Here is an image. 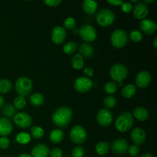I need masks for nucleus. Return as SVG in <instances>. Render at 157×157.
I'll return each instance as SVG.
<instances>
[{
	"label": "nucleus",
	"instance_id": "f257e3e1",
	"mask_svg": "<svg viewBox=\"0 0 157 157\" xmlns=\"http://www.w3.org/2000/svg\"><path fill=\"white\" fill-rule=\"evenodd\" d=\"M73 111L69 107H61L57 109L52 116L53 124L58 128H64L68 126L71 121Z\"/></svg>",
	"mask_w": 157,
	"mask_h": 157
},
{
	"label": "nucleus",
	"instance_id": "f03ea898",
	"mask_svg": "<svg viewBox=\"0 0 157 157\" xmlns=\"http://www.w3.org/2000/svg\"><path fill=\"white\" fill-rule=\"evenodd\" d=\"M133 117L131 113L128 111L122 112L118 115L115 121V127L118 131L124 133L133 127Z\"/></svg>",
	"mask_w": 157,
	"mask_h": 157
},
{
	"label": "nucleus",
	"instance_id": "7ed1b4c3",
	"mask_svg": "<svg viewBox=\"0 0 157 157\" xmlns=\"http://www.w3.org/2000/svg\"><path fill=\"white\" fill-rule=\"evenodd\" d=\"M128 35L124 29H116L110 36V42L115 48H122L128 43Z\"/></svg>",
	"mask_w": 157,
	"mask_h": 157
},
{
	"label": "nucleus",
	"instance_id": "20e7f679",
	"mask_svg": "<svg viewBox=\"0 0 157 157\" xmlns=\"http://www.w3.org/2000/svg\"><path fill=\"white\" fill-rule=\"evenodd\" d=\"M15 87L18 96L25 98L32 92V82L30 78L20 77L15 81Z\"/></svg>",
	"mask_w": 157,
	"mask_h": 157
},
{
	"label": "nucleus",
	"instance_id": "39448f33",
	"mask_svg": "<svg viewBox=\"0 0 157 157\" xmlns=\"http://www.w3.org/2000/svg\"><path fill=\"white\" fill-rule=\"evenodd\" d=\"M96 20L102 27H109L114 22L115 15L110 9H103L97 13Z\"/></svg>",
	"mask_w": 157,
	"mask_h": 157
},
{
	"label": "nucleus",
	"instance_id": "423d86ee",
	"mask_svg": "<svg viewBox=\"0 0 157 157\" xmlns=\"http://www.w3.org/2000/svg\"><path fill=\"white\" fill-rule=\"evenodd\" d=\"M110 78L117 82H123L128 76V69L124 64L118 63L112 66L110 71Z\"/></svg>",
	"mask_w": 157,
	"mask_h": 157
},
{
	"label": "nucleus",
	"instance_id": "0eeeda50",
	"mask_svg": "<svg viewBox=\"0 0 157 157\" xmlns=\"http://www.w3.org/2000/svg\"><path fill=\"white\" fill-rule=\"evenodd\" d=\"M70 139L75 144H82L87 140V132L81 125L75 126L70 132Z\"/></svg>",
	"mask_w": 157,
	"mask_h": 157
},
{
	"label": "nucleus",
	"instance_id": "6e6552de",
	"mask_svg": "<svg viewBox=\"0 0 157 157\" xmlns=\"http://www.w3.org/2000/svg\"><path fill=\"white\" fill-rule=\"evenodd\" d=\"M93 81L87 77H79L76 78L74 83L75 89L81 94L87 93L93 87Z\"/></svg>",
	"mask_w": 157,
	"mask_h": 157
},
{
	"label": "nucleus",
	"instance_id": "1a4fd4ad",
	"mask_svg": "<svg viewBox=\"0 0 157 157\" xmlns=\"http://www.w3.org/2000/svg\"><path fill=\"white\" fill-rule=\"evenodd\" d=\"M80 36L85 42H91L94 41L97 38L96 29L90 25H84L81 26V29L78 30Z\"/></svg>",
	"mask_w": 157,
	"mask_h": 157
},
{
	"label": "nucleus",
	"instance_id": "9d476101",
	"mask_svg": "<svg viewBox=\"0 0 157 157\" xmlns=\"http://www.w3.org/2000/svg\"><path fill=\"white\" fill-rule=\"evenodd\" d=\"M15 125L21 128H28L30 127L33 122V119L29 113L25 112H20L16 113L13 117Z\"/></svg>",
	"mask_w": 157,
	"mask_h": 157
},
{
	"label": "nucleus",
	"instance_id": "9b49d317",
	"mask_svg": "<svg viewBox=\"0 0 157 157\" xmlns=\"http://www.w3.org/2000/svg\"><path fill=\"white\" fill-rule=\"evenodd\" d=\"M97 121L101 127H108L113 122V114L107 109H101L97 114Z\"/></svg>",
	"mask_w": 157,
	"mask_h": 157
},
{
	"label": "nucleus",
	"instance_id": "f8f14e48",
	"mask_svg": "<svg viewBox=\"0 0 157 157\" xmlns=\"http://www.w3.org/2000/svg\"><path fill=\"white\" fill-rule=\"evenodd\" d=\"M128 148V143L123 138H118L112 143L111 150L117 155H124L127 153Z\"/></svg>",
	"mask_w": 157,
	"mask_h": 157
},
{
	"label": "nucleus",
	"instance_id": "ddd939ff",
	"mask_svg": "<svg viewBox=\"0 0 157 157\" xmlns=\"http://www.w3.org/2000/svg\"><path fill=\"white\" fill-rule=\"evenodd\" d=\"M149 12V8L144 2H137L133 9V15L136 19H144L147 16Z\"/></svg>",
	"mask_w": 157,
	"mask_h": 157
},
{
	"label": "nucleus",
	"instance_id": "4468645a",
	"mask_svg": "<svg viewBox=\"0 0 157 157\" xmlns=\"http://www.w3.org/2000/svg\"><path fill=\"white\" fill-rule=\"evenodd\" d=\"M65 29L62 26H56L52 29V40L56 44H60L64 41L66 38Z\"/></svg>",
	"mask_w": 157,
	"mask_h": 157
},
{
	"label": "nucleus",
	"instance_id": "2eb2a0df",
	"mask_svg": "<svg viewBox=\"0 0 157 157\" xmlns=\"http://www.w3.org/2000/svg\"><path fill=\"white\" fill-rule=\"evenodd\" d=\"M140 27L143 32L147 35H153L156 32L157 25L153 20L144 18V19L141 20L140 23Z\"/></svg>",
	"mask_w": 157,
	"mask_h": 157
},
{
	"label": "nucleus",
	"instance_id": "dca6fc26",
	"mask_svg": "<svg viewBox=\"0 0 157 157\" xmlns=\"http://www.w3.org/2000/svg\"><path fill=\"white\" fill-rule=\"evenodd\" d=\"M151 82V75L147 71L140 72L136 78V84L140 88H146Z\"/></svg>",
	"mask_w": 157,
	"mask_h": 157
},
{
	"label": "nucleus",
	"instance_id": "f3484780",
	"mask_svg": "<svg viewBox=\"0 0 157 157\" xmlns=\"http://www.w3.org/2000/svg\"><path fill=\"white\" fill-rule=\"evenodd\" d=\"M147 135L145 131L141 128H135L131 132V140L135 145L138 146L142 145L145 143Z\"/></svg>",
	"mask_w": 157,
	"mask_h": 157
},
{
	"label": "nucleus",
	"instance_id": "a211bd4d",
	"mask_svg": "<svg viewBox=\"0 0 157 157\" xmlns=\"http://www.w3.org/2000/svg\"><path fill=\"white\" fill-rule=\"evenodd\" d=\"M49 147L43 144H37L32 149V157H47L49 155Z\"/></svg>",
	"mask_w": 157,
	"mask_h": 157
},
{
	"label": "nucleus",
	"instance_id": "6ab92c4d",
	"mask_svg": "<svg viewBox=\"0 0 157 157\" xmlns=\"http://www.w3.org/2000/svg\"><path fill=\"white\" fill-rule=\"evenodd\" d=\"M12 130H13V127L9 119L4 117L0 118V136H9L12 132Z\"/></svg>",
	"mask_w": 157,
	"mask_h": 157
},
{
	"label": "nucleus",
	"instance_id": "aec40b11",
	"mask_svg": "<svg viewBox=\"0 0 157 157\" xmlns=\"http://www.w3.org/2000/svg\"><path fill=\"white\" fill-rule=\"evenodd\" d=\"M78 51H79V54L83 57V58H91L93 56L94 53V48L90 43L88 42H83L80 44L79 48H78Z\"/></svg>",
	"mask_w": 157,
	"mask_h": 157
},
{
	"label": "nucleus",
	"instance_id": "412c9836",
	"mask_svg": "<svg viewBox=\"0 0 157 157\" xmlns=\"http://www.w3.org/2000/svg\"><path fill=\"white\" fill-rule=\"evenodd\" d=\"M98 4L93 0H85L82 2V9L87 15H94L98 9Z\"/></svg>",
	"mask_w": 157,
	"mask_h": 157
},
{
	"label": "nucleus",
	"instance_id": "4be33fe9",
	"mask_svg": "<svg viewBox=\"0 0 157 157\" xmlns=\"http://www.w3.org/2000/svg\"><path fill=\"white\" fill-rule=\"evenodd\" d=\"M133 117L140 121H145L149 117V111L147 108L138 107L133 110Z\"/></svg>",
	"mask_w": 157,
	"mask_h": 157
},
{
	"label": "nucleus",
	"instance_id": "5701e85b",
	"mask_svg": "<svg viewBox=\"0 0 157 157\" xmlns=\"http://www.w3.org/2000/svg\"><path fill=\"white\" fill-rule=\"evenodd\" d=\"M64 134L63 130L61 129H56L51 132L49 138H50L51 142L55 144H58L64 140Z\"/></svg>",
	"mask_w": 157,
	"mask_h": 157
},
{
	"label": "nucleus",
	"instance_id": "b1692460",
	"mask_svg": "<svg viewBox=\"0 0 157 157\" xmlns=\"http://www.w3.org/2000/svg\"><path fill=\"white\" fill-rule=\"evenodd\" d=\"M44 97L40 93H34L29 98V102L32 106L39 107L44 104Z\"/></svg>",
	"mask_w": 157,
	"mask_h": 157
},
{
	"label": "nucleus",
	"instance_id": "393cba45",
	"mask_svg": "<svg viewBox=\"0 0 157 157\" xmlns=\"http://www.w3.org/2000/svg\"><path fill=\"white\" fill-rule=\"evenodd\" d=\"M136 92V87L133 84H127L123 87L121 90L123 97L125 98H131L135 95Z\"/></svg>",
	"mask_w": 157,
	"mask_h": 157
},
{
	"label": "nucleus",
	"instance_id": "a878e982",
	"mask_svg": "<svg viewBox=\"0 0 157 157\" xmlns=\"http://www.w3.org/2000/svg\"><path fill=\"white\" fill-rule=\"evenodd\" d=\"M84 58L80 54L73 55L71 58V65L76 70H81L84 67Z\"/></svg>",
	"mask_w": 157,
	"mask_h": 157
},
{
	"label": "nucleus",
	"instance_id": "bb28decb",
	"mask_svg": "<svg viewBox=\"0 0 157 157\" xmlns=\"http://www.w3.org/2000/svg\"><path fill=\"white\" fill-rule=\"evenodd\" d=\"M12 88V84L7 78L0 79V94H8Z\"/></svg>",
	"mask_w": 157,
	"mask_h": 157
},
{
	"label": "nucleus",
	"instance_id": "cd10ccee",
	"mask_svg": "<svg viewBox=\"0 0 157 157\" xmlns=\"http://www.w3.org/2000/svg\"><path fill=\"white\" fill-rule=\"evenodd\" d=\"M110 144L107 142H101L98 143L96 145L95 150H96L97 153L100 156H104L107 154L110 150Z\"/></svg>",
	"mask_w": 157,
	"mask_h": 157
},
{
	"label": "nucleus",
	"instance_id": "c85d7f7f",
	"mask_svg": "<svg viewBox=\"0 0 157 157\" xmlns=\"http://www.w3.org/2000/svg\"><path fill=\"white\" fill-rule=\"evenodd\" d=\"M2 114L5 116L4 117L8 118V119L9 118H12L16 114V109L14 107L13 104H7L3 107Z\"/></svg>",
	"mask_w": 157,
	"mask_h": 157
},
{
	"label": "nucleus",
	"instance_id": "c756f323",
	"mask_svg": "<svg viewBox=\"0 0 157 157\" xmlns=\"http://www.w3.org/2000/svg\"><path fill=\"white\" fill-rule=\"evenodd\" d=\"M31 141V135L25 132H21L16 136V142L19 144L25 145Z\"/></svg>",
	"mask_w": 157,
	"mask_h": 157
},
{
	"label": "nucleus",
	"instance_id": "7c9ffc66",
	"mask_svg": "<svg viewBox=\"0 0 157 157\" xmlns=\"http://www.w3.org/2000/svg\"><path fill=\"white\" fill-rule=\"evenodd\" d=\"M31 135L35 139H41L44 136V131L42 127L39 126H34L31 128Z\"/></svg>",
	"mask_w": 157,
	"mask_h": 157
},
{
	"label": "nucleus",
	"instance_id": "2f4dec72",
	"mask_svg": "<svg viewBox=\"0 0 157 157\" xmlns=\"http://www.w3.org/2000/svg\"><path fill=\"white\" fill-rule=\"evenodd\" d=\"M77 48H78V44L75 41H69L64 45L63 52L67 55H71L75 53V51L77 50Z\"/></svg>",
	"mask_w": 157,
	"mask_h": 157
},
{
	"label": "nucleus",
	"instance_id": "473e14b6",
	"mask_svg": "<svg viewBox=\"0 0 157 157\" xmlns=\"http://www.w3.org/2000/svg\"><path fill=\"white\" fill-rule=\"evenodd\" d=\"M104 90L108 94H113L117 90V84L114 81H108L104 85Z\"/></svg>",
	"mask_w": 157,
	"mask_h": 157
},
{
	"label": "nucleus",
	"instance_id": "72a5a7b5",
	"mask_svg": "<svg viewBox=\"0 0 157 157\" xmlns=\"http://www.w3.org/2000/svg\"><path fill=\"white\" fill-rule=\"evenodd\" d=\"M26 104H27V102H26L25 98L18 96L15 98V100H14L13 106L16 110H21V109L25 108Z\"/></svg>",
	"mask_w": 157,
	"mask_h": 157
},
{
	"label": "nucleus",
	"instance_id": "f704fd0d",
	"mask_svg": "<svg viewBox=\"0 0 157 157\" xmlns=\"http://www.w3.org/2000/svg\"><path fill=\"white\" fill-rule=\"evenodd\" d=\"M130 38L133 42H140L143 39L142 32L136 29L132 30L130 33Z\"/></svg>",
	"mask_w": 157,
	"mask_h": 157
},
{
	"label": "nucleus",
	"instance_id": "c9c22d12",
	"mask_svg": "<svg viewBox=\"0 0 157 157\" xmlns=\"http://www.w3.org/2000/svg\"><path fill=\"white\" fill-rule=\"evenodd\" d=\"M117 104V100L115 99V98L112 96H107L104 100V105L108 109L113 108L116 106Z\"/></svg>",
	"mask_w": 157,
	"mask_h": 157
},
{
	"label": "nucleus",
	"instance_id": "e433bc0d",
	"mask_svg": "<svg viewBox=\"0 0 157 157\" xmlns=\"http://www.w3.org/2000/svg\"><path fill=\"white\" fill-rule=\"evenodd\" d=\"M75 26H76V20L73 17H67L64 21V29L71 30V29H75Z\"/></svg>",
	"mask_w": 157,
	"mask_h": 157
},
{
	"label": "nucleus",
	"instance_id": "4c0bfd02",
	"mask_svg": "<svg viewBox=\"0 0 157 157\" xmlns=\"http://www.w3.org/2000/svg\"><path fill=\"white\" fill-rule=\"evenodd\" d=\"M72 156L73 157H84V150L81 146H77L72 150Z\"/></svg>",
	"mask_w": 157,
	"mask_h": 157
},
{
	"label": "nucleus",
	"instance_id": "58836bf2",
	"mask_svg": "<svg viewBox=\"0 0 157 157\" xmlns=\"http://www.w3.org/2000/svg\"><path fill=\"white\" fill-rule=\"evenodd\" d=\"M10 145V140L7 136H1L0 137V149L7 150Z\"/></svg>",
	"mask_w": 157,
	"mask_h": 157
},
{
	"label": "nucleus",
	"instance_id": "ea45409f",
	"mask_svg": "<svg viewBox=\"0 0 157 157\" xmlns=\"http://www.w3.org/2000/svg\"><path fill=\"white\" fill-rule=\"evenodd\" d=\"M127 152L129 153L130 156H136L140 153V148L136 145H132L129 147Z\"/></svg>",
	"mask_w": 157,
	"mask_h": 157
},
{
	"label": "nucleus",
	"instance_id": "a19ab883",
	"mask_svg": "<svg viewBox=\"0 0 157 157\" xmlns=\"http://www.w3.org/2000/svg\"><path fill=\"white\" fill-rule=\"evenodd\" d=\"M121 9H122L123 12H125V13H130L133 10V6H132L131 2H123V4L121 5Z\"/></svg>",
	"mask_w": 157,
	"mask_h": 157
},
{
	"label": "nucleus",
	"instance_id": "79ce46f5",
	"mask_svg": "<svg viewBox=\"0 0 157 157\" xmlns=\"http://www.w3.org/2000/svg\"><path fill=\"white\" fill-rule=\"evenodd\" d=\"M51 157H62V150L59 148H54L49 152Z\"/></svg>",
	"mask_w": 157,
	"mask_h": 157
},
{
	"label": "nucleus",
	"instance_id": "37998d69",
	"mask_svg": "<svg viewBox=\"0 0 157 157\" xmlns=\"http://www.w3.org/2000/svg\"><path fill=\"white\" fill-rule=\"evenodd\" d=\"M44 2L49 7H57L61 4V0H45Z\"/></svg>",
	"mask_w": 157,
	"mask_h": 157
},
{
	"label": "nucleus",
	"instance_id": "c03bdc74",
	"mask_svg": "<svg viewBox=\"0 0 157 157\" xmlns=\"http://www.w3.org/2000/svg\"><path fill=\"white\" fill-rule=\"evenodd\" d=\"M107 2L113 6H121L124 2L122 0H108V1H107Z\"/></svg>",
	"mask_w": 157,
	"mask_h": 157
},
{
	"label": "nucleus",
	"instance_id": "a18cd8bd",
	"mask_svg": "<svg viewBox=\"0 0 157 157\" xmlns=\"http://www.w3.org/2000/svg\"><path fill=\"white\" fill-rule=\"evenodd\" d=\"M84 73L87 76L91 77L94 75V69L90 67H87L84 69Z\"/></svg>",
	"mask_w": 157,
	"mask_h": 157
},
{
	"label": "nucleus",
	"instance_id": "49530a36",
	"mask_svg": "<svg viewBox=\"0 0 157 157\" xmlns=\"http://www.w3.org/2000/svg\"><path fill=\"white\" fill-rule=\"evenodd\" d=\"M4 99H3L2 96L1 94H0V108H2L3 107H4Z\"/></svg>",
	"mask_w": 157,
	"mask_h": 157
},
{
	"label": "nucleus",
	"instance_id": "de8ad7c7",
	"mask_svg": "<svg viewBox=\"0 0 157 157\" xmlns=\"http://www.w3.org/2000/svg\"><path fill=\"white\" fill-rule=\"evenodd\" d=\"M18 157H32V156L27 154V153H21V154H20Z\"/></svg>",
	"mask_w": 157,
	"mask_h": 157
},
{
	"label": "nucleus",
	"instance_id": "09e8293b",
	"mask_svg": "<svg viewBox=\"0 0 157 157\" xmlns=\"http://www.w3.org/2000/svg\"><path fill=\"white\" fill-rule=\"evenodd\" d=\"M141 157H154V156H153L152 154H150V153H145V154L143 155Z\"/></svg>",
	"mask_w": 157,
	"mask_h": 157
},
{
	"label": "nucleus",
	"instance_id": "8fccbe9b",
	"mask_svg": "<svg viewBox=\"0 0 157 157\" xmlns=\"http://www.w3.org/2000/svg\"><path fill=\"white\" fill-rule=\"evenodd\" d=\"M153 46H154L155 48H157V38H154V40H153Z\"/></svg>",
	"mask_w": 157,
	"mask_h": 157
},
{
	"label": "nucleus",
	"instance_id": "3c124183",
	"mask_svg": "<svg viewBox=\"0 0 157 157\" xmlns=\"http://www.w3.org/2000/svg\"><path fill=\"white\" fill-rule=\"evenodd\" d=\"M153 2H154V0H144V2L147 4V3H152Z\"/></svg>",
	"mask_w": 157,
	"mask_h": 157
}]
</instances>
